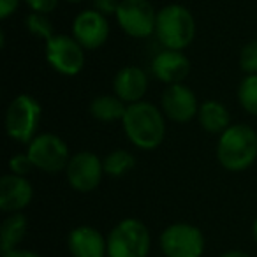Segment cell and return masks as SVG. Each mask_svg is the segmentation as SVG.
Segmentation results:
<instances>
[{
    "label": "cell",
    "mask_w": 257,
    "mask_h": 257,
    "mask_svg": "<svg viewBox=\"0 0 257 257\" xmlns=\"http://www.w3.org/2000/svg\"><path fill=\"white\" fill-rule=\"evenodd\" d=\"M166 120L161 107L148 100L128 104L121 118L123 134L136 148L152 152L164 143Z\"/></svg>",
    "instance_id": "cell-1"
},
{
    "label": "cell",
    "mask_w": 257,
    "mask_h": 257,
    "mask_svg": "<svg viewBox=\"0 0 257 257\" xmlns=\"http://www.w3.org/2000/svg\"><path fill=\"white\" fill-rule=\"evenodd\" d=\"M217 161L225 171H246L257 161V133L248 123H231L217 141Z\"/></svg>",
    "instance_id": "cell-2"
},
{
    "label": "cell",
    "mask_w": 257,
    "mask_h": 257,
    "mask_svg": "<svg viewBox=\"0 0 257 257\" xmlns=\"http://www.w3.org/2000/svg\"><path fill=\"white\" fill-rule=\"evenodd\" d=\"M155 37L166 50L183 51L196 37V18L182 4H168L157 13Z\"/></svg>",
    "instance_id": "cell-3"
},
{
    "label": "cell",
    "mask_w": 257,
    "mask_h": 257,
    "mask_svg": "<svg viewBox=\"0 0 257 257\" xmlns=\"http://www.w3.org/2000/svg\"><path fill=\"white\" fill-rule=\"evenodd\" d=\"M41 120H43V106L39 100L29 93H20L9 102L6 109V133L9 140L29 145L39 134L37 131Z\"/></svg>",
    "instance_id": "cell-4"
},
{
    "label": "cell",
    "mask_w": 257,
    "mask_h": 257,
    "mask_svg": "<svg viewBox=\"0 0 257 257\" xmlns=\"http://www.w3.org/2000/svg\"><path fill=\"white\" fill-rule=\"evenodd\" d=\"M107 257H148L152 250V236L140 218H123L109 231Z\"/></svg>",
    "instance_id": "cell-5"
},
{
    "label": "cell",
    "mask_w": 257,
    "mask_h": 257,
    "mask_svg": "<svg viewBox=\"0 0 257 257\" xmlns=\"http://www.w3.org/2000/svg\"><path fill=\"white\" fill-rule=\"evenodd\" d=\"M27 155L34 164V169L46 173V175H58L65 173L71 152L60 136L53 133H41L27 145Z\"/></svg>",
    "instance_id": "cell-6"
},
{
    "label": "cell",
    "mask_w": 257,
    "mask_h": 257,
    "mask_svg": "<svg viewBox=\"0 0 257 257\" xmlns=\"http://www.w3.org/2000/svg\"><path fill=\"white\" fill-rule=\"evenodd\" d=\"M159 246L166 257H203L206 239L194 224L175 222L161 232Z\"/></svg>",
    "instance_id": "cell-7"
},
{
    "label": "cell",
    "mask_w": 257,
    "mask_h": 257,
    "mask_svg": "<svg viewBox=\"0 0 257 257\" xmlns=\"http://www.w3.org/2000/svg\"><path fill=\"white\" fill-rule=\"evenodd\" d=\"M85 48L72 36L55 34L44 44V57L50 67L62 76L74 78L85 67Z\"/></svg>",
    "instance_id": "cell-8"
},
{
    "label": "cell",
    "mask_w": 257,
    "mask_h": 257,
    "mask_svg": "<svg viewBox=\"0 0 257 257\" xmlns=\"http://www.w3.org/2000/svg\"><path fill=\"white\" fill-rule=\"evenodd\" d=\"M157 13L150 0H120L114 18L128 37L147 39L155 34Z\"/></svg>",
    "instance_id": "cell-9"
},
{
    "label": "cell",
    "mask_w": 257,
    "mask_h": 257,
    "mask_svg": "<svg viewBox=\"0 0 257 257\" xmlns=\"http://www.w3.org/2000/svg\"><path fill=\"white\" fill-rule=\"evenodd\" d=\"M104 164L102 159L97 154L88 150L76 152L71 155L67 168H65V178L72 190L81 194L93 192L102 182Z\"/></svg>",
    "instance_id": "cell-10"
},
{
    "label": "cell",
    "mask_w": 257,
    "mask_h": 257,
    "mask_svg": "<svg viewBox=\"0 0 257 257\" xmlns=\"http://www.w3.org/2000/svg\"><path fill=\"white\" fill-rule=\"evenodd\" d=\"M111 27L107 16L99 13L97 9H85L78 13L72 20L71 36L85 48L86 51H93L102 48L109 39Z\"/></svg>",
    "instance_id": "cell-11"
},
{
    "label": "cell",
    "mask_w": 257,
    "mask_h": 257,
    "mask_svg": "<svg viewBox=\"0 0 257 257\" xmlns=\"http://www.w3.org/2000/svg\"><path fill=\"white\" fill-rule=\"evenodd\" d=\"M199 100L194 90L185 83L168 85L161 95V109L168 120L175 123H189L197 118L199 113Z\"/></svg>",
    "instance_id": "cell-12"
},
{
    "label": "cell",
    "mask_w": 257,
    "mask_h": 257,
    "mask_svg": "<svg viewBox=\"0 0 257 257\" xmlns=\"http://www.w3.org/2000/svg\"><path fill=\"white\" fill-rule=\"evenodd\" d=\"M152 74L164 85L183 83L190 72V62L183 51L162 48L152 60Z\"/></svg>",
    "instance_id": "cell-13"
},
{
    "label": "cell",
    "mask_w": 257,
    "mask_h": 257,
    "mask_svg": "<svg viewBox=\"0 0 257 257\" xmlns=\"http://www.w3.org/2000/svg\"><path fill=\"white\" fill-rule=\"evenodd\" d=\"M34 199V187L27 176L8 173L0 178V210L4 213L23 211Z\"/></svg>",
    "instance_id": "cell-14"
},
{
    "label": "cell",
    "mask_w": 257,
    "mask_h": 257,
    "mask_svg": "<svg viewBox=\"0 0 257 257\" xmlns=\"http://www.w3.org/2000/svg\"><path fill=\"white\" fill-rule=\"evenodd\" d=\"M150 79L148 74L138 65H125L113 78V93L125 104H134L145 99Z\"/></svg>",
    "instance_id": "cell-15"
},
{
    "label": "cell",
    "mask_w": 257,
    "mask_h": 257,
    "mask_svg": "<svg viewBox=\"0 0 257 257\" xmlns=\"http://www.w3.org/2000/svg\"><path fill=\"white\" fill-rule=\"evenodd\" d=\"M72 257H107V238L93 225H78L67 236Z\"/></svg>",
    "instance_id": "cell-16"
},
{
    "label": "cell",
    "mask_w": 257,
    "mask_h": 257,
    "mask_svg": "<svg viewBox=\"0 0 257 257\" xmlns=\"http://www.w3.org/2000/svg\"><path fill=\"white\" fill-rule=\"evenodd\" d=\"M197 121H199L201 128L208 134H217L220 136L225 128L231 125V114L229 109L220 102V100H204L199 106V113H197Z\"/></svg>",
    "instance_id": "cell-17"
},
{
    "label": "cell",
    "mask_w": 257,
    "mask_h": 257,
    "mask_svg": "<svg viewBox=\"0 0 257 257\" xmlns=\"http://www.w3.org/2000/svg\"><path fill=\"white\" fill-rule=\"evenodd\" d=\"M29 232V218L25 213H8L0 225V250L2 253L9 250L20 248V243L25 239Z\"/></svg>",
    "instance_id": "cell-18"
},
{
    "label": "cell",
    "mask_w": 257,
    "mask_h": 257,
    "mask_svg": "<svg viewBox=\"0 0 257 257\" xmlns=\"http://www.w3.org/2000/svg\"><path fill=\"white\" fill-rule=\"evenodd\" d=\"M127 109V104L116 97L114 93H104V95H97L95 99L90 102V114L92 118L104 123H113V121H121Z\"/></svg>",
    "instance_id": "cell-19"
},
{
    "label": "cell",
    "mask_w": 257,
    "mask_h": 257,
    "mask_svg": "<svg viewBox=\"0 0 257 257\" xmlns=\"http://www.w3.org/2000/svg\"><path fill=\"white\" fill-rule=\"evenodd\" d=\"M102 164H104V173H106V176L121 178V176H125L127 173H131L136 168V157L128 150L118 148V150L109 152V154L102 159Z\"/></svg>",
    "instance_id": "cell-20"
},
{
    "label": "cell",
    "mask_w": 257,
    "mask_h": 257,
    "mask_svg": "<svg viewBox=\"0 0 257 257\" xmlns=\"http://www.w3.org/2000/svg\"><path fill=\"white\" fill-rule=\"evenodd\" d=\"M236 95L243 111L257 118V74H246L239 81Z\"/></svg>",
    "instance_id": "cell-21"
},
{
    "label": "cell",
    "mask_w": 257,
    "mask_h": 257,
    "mask_svg": "<svg viewBox=\"0 0 257 257\" xmlns=\"http://www.w3.org/2000/svg\"><path fill=\"white\" fill-rule=\"evenodd\" d=\"M25 29L32 36L44 41H50L55 36L53 23L48 18V15H43V13H30L29 16H25Z\"/></svg>",
    "instance_id": "cell-22"
},
{
    "label": "cell",
    "mask_w": 257,
    "mask_h": 257,
    "mask_svg": "<svg viewBox=\"0 0 257 257\" xmlns=\"http://www.w3.org/2000/svg\"><path fill=\"white\" fill-rule=\"evenodd\" d=\"M239 69L246 74H257V39L246 43L239 51Z\"/></svg>",
    "instance_id": "cell-23"
},
{
    "label": "cell",
    "mask_w": 257,
    "mask_h": 257,
    "mask_svg": "<svg viewBox=\"0 0 257 257\" xmlns=\"http://www.w3.org/2000/svg\"><path fill=\"white\" fill-rule=\"evenodd\" d=\"M34 169V164L30 161V157L25 154H15L9 159V173L18 176H27Z\"/></svg>",
    "instance_id": "cell-24"
},
{
    "label": "cell",
    "mask_w": 257,
    "mask_h": 257,
    "mask_svg": "<svg viewBox=\"0 0 257 257\" xmlns=\"http://www.w3.org/2000/svg\"><path fill=\"white\" fill-rule=\"evenodd\" d=\"M27 8L32 13H43V15H51L58 8L60 0H23Z\"/></svg>",
    "instance_id": "cell-25"
},
{
    "label": "cell",
    "mask_w": 257,
    "mask_h": 257,
    "mask_svg": "<svg viewBox=\"0 0 257 257\" xmlns=\"http://www.w3.org/2000/svg\"><path fill=\"white\" fill-rule=\"evenodd\" d=\"M118 6H120V0H93V9L102 13L104 16L116 15Z\"/></svg>",
    "instance_id": "cell-26"
},
{
    "label": "cell",
    "mask_w": 257,
    "mask_h": 257,
    "mask_svg": "<svg viewBox=\"0 0 257 257\" xmlns=\"http://www.w3.org/2000/svg\"><path fill=\"white\" fill-rule=\"evenodd\" d=\"M22 2L23 0H0V18L8 20L11 15H15Z\"/></svg>",
    "instance_id": "cell-27"
},
{
    "label": "cell",
    "mask_w": 257,
    "mask_h": 257,
    "mask_svg": "<svg viewBox=\"0 0 257 257\" xmlns=\"http://www.w3.org/2000/svg\"><path fill=\"white\" fill-rule=\"evenodd\" d=\"M2 257H43L41 253L34 252V250H27V248H15L9 250V252H4Z\"/></svg>",
    "instance_id": "cell-28"
},
{
    "label": "cell",
    "mask_w": 257,
    "mask_h": 257,
    "mask_svg": "<svg viewBox=\"0 0 257 257\" xmlns=\"http://www.w3.org/2000/svg\"><path fill=\"white\" fill-rule=\"evenodd\" d=\"M218 257H250V255L246 252H243V250H227V252H224Z\"/></svg>",
    "instance_id": "cell-29"
},
{
    "label": "cell",
    "mask_w": 257,
    "mask_h": 257,
    "mask_svg": "<svg viewBox=\"0 0 257 257\" xmlns=\"http://www.w3.org/2000/svg\"><path fill=\"white\" fill-rule=\"evenodd\" d=\"M252 234H253V239H255V243H257V217L252 224Z\"/></svg>",
    "instance_id": "cell-30"
},
{
    "label": "cell",
    "mask_w": 257,
    "mask_h": 257,
    "mask_svg": "<svg viewBox=\"0 0 257 257\" xmlns=\"http://www.w3.org/2000/svg\"><path fill=\"white\" fill-rule=\"evenodd\" d=\"M65 2H71V4H81L85 0H65Z\"/></svg>",
    "instance_id": "cell-31"
}]
</instances>
